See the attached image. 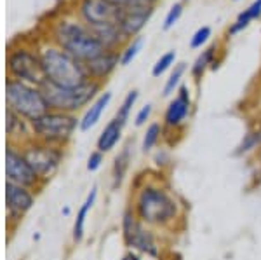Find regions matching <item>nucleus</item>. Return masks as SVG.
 <instances>
[{"mask_svg": "<svg viewBox=\"0 0 261 260\" xmlns=\"http://www.w3.org/2000/svg\"><path fill=\"white\" fill-rule=\"evenodd\" d=\"M96 198H98V187H92L91 192L87 194L86 201L82 203V206L79 208L77 217H75V220H73V227H71V240H73L75 245L84 240V234H86V220L92 206H94Z\"/></svg>", "mask_w": 261, "mask_h": 260, "instance_id": "6ab92c4d", "label": "nucleus"}, {"mask_svg": "<svg viewBox=\"0 0 261 260\" xmlns=\"http://www.w3.org/2000/svg\"><path fill=\"white\" fill-rule=\"evenodd\" d=\"M35 201V191L6 182V227L11 234L18 229L24 217L30 213Z\"/></svg>", "mask_w": 261, "mask_h": 260, "instance_id": "1a4fd4ad", "label": "nucleus"}, {"mask_svg": "<svg viewBox=\"0 0 261 260\" xmlns=\"http://www.w3.org/2000/svg\"><path fill=\"white\" fill-rule=\"evenodd\" d=\"M181 14H183V4H181V2L172 4V7L169 9V12L166 14V19H164V25H162L164 30H166V32L171 30V28L179 21Z\"/></svg>", "mask_w": 261, "mask_h": 260, "instance_id": "c85d7f7f", "label": "nucleus"}, {"mask_svg": "<svg viewBox=\"0 0 261 260\" xmlns=\"http://www.w3.org/2000/svg\"><path fill=\"white\" fill-rule=\"evenodd\" d=\"M110 102H112V93L110 91H103V93L84 110V115L81 117V131H89V129L94 128L101 121V117H103L105 110L108 108Z\"/></svg>", "mask_w": 261, "mask_h": 260, "instance_id": "f3484780", "label": "nucleus"}, {"mask_svg": "<svg viewBox=\"0 0 261 260\" xmlns=\"http://www.w3.org/2000/svg\"><path fill=\"white\" fill-rule=\"evenodd\" d=\"M130 162V156H129V147H125L124 150L115 157V162H113V187H119L124 180V175L129 168Z\"/></svg>", "mask_w": 261, "mask_h": 260, "instance_id": "5701e85b", "label": "nucleus"}, {"mask_svg": "<svg viewBox=\"0 0 261 260\" xmlns=\"http://www.w3.org/2000/svg\"><path fill=\"white\" fill-rule=\"evenodd\" d=\"M174 61H176V51H167L155 61L153 68H151V75H153L155 79H159L161 75H164L167 70L174 66Z\"/></svg>", "mask_w": 261, "mask_h": 260, "instance_id": "cd10ccee", "label": "nucleus"}, {"mask_svg": "<svg viewBox=\"0 0 261 260\" xmlns=\"http://www.w3.org/2000/svg\"><path fill=\"white\" fill-rule=\"evenodd\" d=\"M190 107H192V100H190V91H188L187 86H179L178 94L176 98L169 103L166 110V115H164V121H166V126L169 128H178L187 121L188 114H190Z\"/></svg>", "mask_w": 261, "mask_h": 260, "instance_id": "dca6fc26", "label": "nucleus"}, {"mask_svg": "<svg viewBox=\"0 0 261 260\" xmlns=\"http://www.w3.org/2000/svg\"><path fill=\"white\" fill-rule=\"evenodd\" d=\"M233 2H239V0H233Z\"/></svg>", "mask_w": 261, "mask_h": 260, "instance_id": "c9c22d12", "label": "nucleus"}, {"mask_svg": "<svg viewBox=\"0 0 261 260\" xmlns=\"http://www.w3.org/2000/svg\"><path fill=\"white\" fill-rule=\"evenodd\" d=\"M122 7L112 4L110 0H79L75 16L89 28L107 23H119Z\"/></svg>", "mask_w": 261, "mask_h": 260, "instance_id": "9b49d317", "label": "nucleus"}, {"mask_svg": "<svg viewBox=\"0 0 261 260\" xmlns=\"http://www.w3.org/2000/svg\"><path fill=\"white\" fill-rule=\"evenodd\" d=\"M161 135H162V126L159 123H151L148 128H146L145 135H143V141H141L143 152H150V150L159 144Z\"/></svg>", "mask_w": 261, "mask_h": 260, "instance_id": "a878e982", "label": "nucleus"}, {"mask_svg": "<svg viewBox=\"0 0 261 260\" xmlns=\"http://www.w3.org/2000/svg\"><path fill=\"white\" fill-rule=\"evenodd\" d=\"M120 65V51H107L105 49L99 56L86 63V70L91 81L103 84L110 75L115 72V68Z\"/></svg>", "mask_w": 261, "mask_h": 260, "instance_id": "2eb2a0df", "label": "nucleus"}, {"mask_svg": "<svg viewBox=\"0 0 261 260\" xmlns=\"http://www.w3.org/2000/svg\"><path fill=\"white\" fill-rule=\"evenodd\" d=\"M134 215L141 224L166 225L176 219L178 206L167 192L157 187H145L140 191L134 204Z\"/></svg>", "mask_w": 261, "mask_h": 260, "instance_id": "423d86ee", "label": "nucleus"}, {"mask_svg": "<svg viewBox=\"0 0 261 260\" xmlns=\"http://www.w3.org/2000/svg\"><path fill=\"white\" fill-rule=\"evenodd\" d=\"M6 75L7 79L42 86L44 72L39 54V44L30 40L12 42L6 54Z\"/></svg>", "mask_w": 261, "mask_h": 260, "instance_id": "7ed1b4c3", "label": "nucleus"}, {"mask_svg": "<svg viewBox=\"0 0 261 260\" xmlns=\"http://www.w3.org/2000/svg\"><path fill=\"white\" fill-rule=\"evenodd\" d=\"M110 2L125 9V7H153L157 0H110Z\"/></svg>", "mask_w": 261, "mask_h": 260, "instance_id": "7c9ffc66", "label": "nucleus"}, {"mask_svg": "<svg viewBox=\"0 0 261 260\" xmlns=\"http://www.w3.org/2000/svg\"><path fill=\"white\" fill-rule=\"evenodd\" d=\"M122 236H124V241L129 248L151 255V257L157 255L159 246L153 234L148 229L143 227V224L138 220V217L133 213V209H127L124 213V219H122Z\"/></svg>", "mask_w": 261, "mask_h": 260, "instance_id": "f8f14e48", "label": "nucleus"}, {"mask_svg": "<svg viewBox=\"0 0 261 260\" xmlns=\"http://www.w3.org/2000/svg\"><path fill=\"white\" fill-rule=\"evenodd\" d=\"M151 14H153V7H125L120 12L119 18V28L125 40H133L134 37H140V32L148 23Z\"/></svg>", "mask_w": 261, "mask_h": 260, "instance_id": "ddd939ff", "label": "nucleus"}, {"mask_svg": "<svg viewBox=\"0 0 261 260\" xmlns=\"http://www.w3.org/2000/svg\"><path fill=\"white\" fill-rule=\"evenodd\" d=\"M138 98H140V91L133 89V91H129V93L125 94L124 100H122L120 107L117 108V114H115V117L120 121L122 124H127V121L130 117V112H133V107L136 105Z\"/></svg>", "mask_w": 261, "mask_h": 260, "instance_id": "393cba45", "label": "nucleus"}, {"mask_svg": "<svg viewBox=\"0 0 261 260\" xmlns=\"http://www.w3.org/2000/svg\"><path fill=\"white\" fill-rule=\"evenodd\" d=\"M105 162V154L99 152V150H94V152H91V156L87 157V171H91V173H94V171H98L101 164Z\"/></svg>", "mask_w": 261, "mask_h": 260, "instance_id": "2f4dec72", "label": "nucleus"}, {"mask_svg": "<svg viewBox=\"0 0 261 260\" xmlns=\"http://www.w3.org/2000/svg\"><path fill=\"white\" fill-rule=\"evenodd\" d=\"M47 40L86 65L105 51L96 35L77 16H61L49 25Z\"/></svg>", "mask_w": 261, "mask_h": 260, "instance_id": "f257e3e1", "label": "nucleus"}, {"mask_svg": "<svg viewBox=\"0 0 261 260\" xmlns=\"http://www.w3.org/2000/svg\"><path fill=\"white\" fill-rule=\"evenodd\" d=\"M211 27H200L199 30H197L195 33L192 35V39H190V48L192 49H200L202 45L205 44L209 39H211Z\"/></svg>", "mask_w": 261, "mask_h": 260, "instance_id": "c756f323", "label": "nucleus"}, {"mask_svg": "<svg viewBox=\"0 0 261 260\" xmlns=\"http://www.w3.org/2000/svg\"><path fill=\"white\" fill-rule=\"evenodd\" d=\"M261 16V0H254L247 9H244L241 14L237 16V21L228 28L230 35H235V33L242 32L244 28H247L254 19H258Z\"/></svg>", "mask_w": 261, "mask_h": 260, "instance_id": "aec40b11", "label": "nucleus"}, {"mask_svg": "<svg viewBox=\"0 0 261 260\" xmlns=\"http://www.w3.org/2000/svg\"><path fill=\"white\" fill-rule=\"evenodd\" d=\"M259 145H261V128L259 129H252V131L247 133V135L244 136V140L241 141V145L237 147L235 154H237V156L249 154L254 149H258Z\"/></svg>", "mask_w": 261, "mask_h": 260, "instance_id": "bb28decb", "label": "nucleus"}, {"mask_svg": "<svg viewBox=\"0 0 261 260\" xmlns=\"http://www.w3.org/2000/svg\"><path fill=\"white\" fill-rule=\"evenodd\" d=\"M6 138L7 144L14 147H23L33 140L32 123L24 117L18 115L16 112L6 108Z\"/></svg>", "mask_w": 261, "mask_h": 260, "instance_id": "4468645a", "label": "nucleus"}, {"mask_svg": "<svg viewBox=\"0 0 261 260\" xmlns=\"http://www.w3.org/2000/svg\"><path fill=\"white\" fill-rule=\"evenodd\" d=\"M124 126L117 117H113L112 121H108V124L103 128V131L99 133L98 141H96V150L107 154L113 150L117 147V144L120 141L122 138V131H124Z\"/></svg>", "mask_w": 261, "mask_h": 260, "instance_id": "a211bd4d", "label": "nucleus"}, {"mask_svg": "<svg viewBox=\"0 0 261 260\" xmlns=\"http://www.w3.org/2000/svg\"><path fill=\"white\" fill-rule=\"evenodd\" d=\"M183 2H185V0H183Z\"/></svg>", "mask_w": 261, "mask_h": 260, "instance_id": "e433bc0d", "label": "nucleus"}, {"mask_svg": "<svg viewBox=\"0 0 261 260\" xmlns=\"http://www.w3.org/2000/svg\"><path fill=\"white\" fill-rule=\"evenodd\" d=\"M61 213H63L65 217H68V215H70V206H65V209H61Z\"/></svg>", "mask_w": 261, "mask_h": 260, "instance_id": "f704fd0d", "label": "nucleus"}, {"mask_svg": "<svg viewBox=\"0 0 261 260\" xmlns=\"http://www.w3.org/2000/svg\"><path fill=\"white\" fill-rule=\"evenodd\" d=\"M151 110H153L151 103H146L145 107H141V108H140V112H138L136 117H134V126H136V128H141V126H145V124H146V121L150 119Z\"/></svg>", "mask_w": 261, "mask_h": 260, "instance_id": "473e14b6", "label": "nucleus"}, {"mask_svg": "<svg viewBox=\"0 0 261 260\" xmlns=\"http://www.w3.org/2000/svg\"><path fill=\"white\" fill-rule=\"evenodd\" d=\"M6 182L16 183V185L32 188L39 192L45 185L32 170L30 162L27 161L23 150L14 145H6Z\"/></svg>", "mask_w": 261, "mask_h": 260, "instance_id": "9d476101", "label": "nucleus"}, {"mask_svg": "<svg viewBox=\"0 0 261 260\" xmlns=\"http://www.w3.org/2000/svg\"><path fill=\"white\" fill-rule=\"evenodd\" d=\"M6 108L32 123L49 110V105L40 86L6 79Z\"/></svg>", "mask_w": 261, "mask_h": 260, "instance_id": "0eeeda50", "label": "nucleus"}, {"mask_svg": "<svg viewBox=\"0 0 261 260\" xmlns=\"http://www.w3.org/2000/svg\"><path fill=\"white\" fill-rule=\"evenodd\" d=\"M101 87H103V84L94 82V81H87L86 84H82V86H79V87H61V86H56V84L44 81L40 89L45 96L49 110L77 115L79 110L87 108L101 93H103Z\"/></svg>", "mask_w": 261, "mask_h": 260, "instance_id": "20e7f679", "label": "nucleus"}, {"mask_svg": "<svg viewBox=\"0 0 261 260\" xmlns=\"http://www.w3.org/2000/svg\"><path fill=\"white\" fill-rule=\"evenodd\" d=\"M122 260H140V257H138L136 253H133V251H129L127 255H124V258Z\"/></svg>", "mask_w": 261, "mask_h": 260, "instance_id": "72a5a7b5", "label": "nucleus"}, {"mask_svg": "<svg viewBox=\"0 0 261 260\" xmlns=\"http://www.w3.org/2000/svg\"><path fill=\"white\" fill-rule=\"evenodd\" d=\"M77 129H81V119L75 114H65V112L47 110L32 121L33 140L63 149L70 144Z\"/></svg>", "mask_w": 261, "mask_h": 260, "instance_id": "39448f33", "label": "nucleus"}, {"mask_svg": "<svg viewBox=\"0 0 261 260\" xmlns=\"http://www.w3.org/2000/svg\"><path fill=\"white\" fill-rule=\"evenodd\" d=\"M185 72H187V63H178V65L172 66L169 79H167L166 84H164V89H162L164 96H171L172 93H176V91L179 89L181 79H183Z\"/></svg>", "mask_w": 261, "mask_h": 260, "instance_id": "412c9836", "label": "nucleus"}, {"mask_svg": "<svg viewBox=\"0 0 261 260\" xmlns=\"http://www.w3.org/2000/svg\"><path fill=\"white\" fill-rule=\"evenodd\" d=\"M39 54L44 79L47 82L61 87H79L91 81L86 65L50 40L44 39L39 42Z\"/></svg>", "mask_w": 261, "mask_h": 260, "instance_id": "f03ea898", "label": "nucleus"}, {"mask_svg": "<svg viewBox=\"0 0 261 260\" xmlns=\"http://www.w3.org/2000/svg\"><path fill=\"white\" fill-rule=\"evenodd\" d=\"M214 54H216V48H209L205 51H202L199 54V58L195 60V63L192 65V75L195 79H200L204 75L205 70L209 68V65L214 63Z\"/></svg>", "mask_w": 261, "mask_h": 260, "instance_id": "b1692460", "label": "nucleus"}, {"mask_svg": "<svg viewBox=\"0 0 261 260\" xmlns=\"http://www.w3.org/2000/svg\"><path fill=\"white\" fill-rule=\"evenodd\" d=\"M21 150L44 185H47L54 178V175L60 171L63 161H65V149L63 147L49 145L39 140L28 141L27 145L21 147Z\"/></svg>", "mask_w": 261, "mask_h": 260, "instance_id": "6e6552de", "label": "nucleus"}, {"mask_svg": "<svg viewBox=\"0 0 261 260\" xmlns=\"http://www.w3.org/2000/svg\"><path fill=\"white\" fill-rule=\"evenodd\" d=\"M143 44H145L143 37H134L133 40H129L127 44H125L124 48L120 49V65L122 66H127L134 60H136V56L140 54Z\"/></svg>", "mask_w": 261, "mask_h": 260, "instance_id": "4be33fe9", "label": "nucleus"}]
</instances>
